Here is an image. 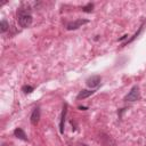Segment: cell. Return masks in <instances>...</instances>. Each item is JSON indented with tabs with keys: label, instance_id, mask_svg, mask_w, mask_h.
<instances>
[{
	"label": "cell",
	"instance_id": "obj_1",
	"mask_svg": "<svg viewBox=\"0 0 146 146\" xmlns=\"http://www.w3.org/2000/svg\"><path fill=\"white\" fill-rule=\"evenodd\" d=\"M17 22L21 25V27H30V25L32 24V14H31V8L29 7V5H22L18 9H17Z\"/></svg>",
	"mask_w": 146,
	"mask_h": 146
},
{
	"label": "cell",
	"instance_id": "obj_2",
	"mask_svg": "<svg viewBox=\"0 0 146 146\" xmlns=\"http://www.w3.org/2000/svg\"><path fill=\"white\" fill-rule=\"evenodd\" d=\"M139 99H140V91H139V87L136 84L130 89L128 95L124 97V100L125 102H137Z\"/></svg>",
	"mask_w": 146,
	"mask_h": 146
},
{
	"label": "cell",
	"instance_id": "obj_3",
	"mask_svg": "<svg viewBox=\"0 0 146 146\" xmlns=\"http://www.w3.org/2000/svg\"><path fill=\"white\" fill-rule=\"evenodd\" d=\"M87 23H89V21H88V19H82V18H79V19H75V21H72V22L67 23L66 29H67L68 31L76 30V29L81 27L82 25H84V24H87Z\"/></svg>",
	"mask_w": 146,
	"mask_h": 146
},
{
	"label": "cell",
	"instance_id": "obj_4",
	"mask_svg": "<svg viewBox=\"0 0 146 146\" xmlns=\"http://www.w3.org/2000/svg\"><path fill=\"white\" fill-rule=\"evenodd\" d=\"M100 81H102V78L99 75H92L90 78L87 79V86L90 87V88H97L99 84H100Z\"/></svg>",
	"mask_w": 146,
	"mask_h": 146
},
{
	"label": "cell",
	"instance_id": "obj_5",
	"mask_svg": "<svg viewBox=\"0 0 146 146\" xmlns=\"http://www.w3.org/2000/svg\"><path fill=\"white\" fill-rule=\"evenodd\" d=\"M30 121L33 125H36L39 123V121H40V107L39 106L33 108V111L31 113V116H30Z\"/></svg>",
	"mask_w": 146,
	"mask_h": 146
},
{
	"label": "cell",
	"instance_id": "obj_6",
	"mask_svg": "<svg viewBox=\"0 0 146 146\" xmlns=\"http://www.w3.org/2000/svg\"><path fill=\"white\" fill-rule=\"evenodd\" d=\"M96 92V89H91V90H88V89H82L79 94H78V96H76V99H86V98H88L89 96H91V95H94Z\"/></svg>",
	"mask_w": 146,
	"mask_h": 146
},
{
	"label": "cell",
	"instance_id": "obj_7",
	"mask_svg": "<svg viewBox=\"0 0 146 146\" xmlns=\"http://www.w3.org/2000/svg\"><path fill=\"white\" fill-rule=\"evenodd\" d=\"M66 113H67V104L64 103L63 105V112H62V116H60V122H59V131L60 133L64 132V123H65V117H66Z\"/></svg>",
	"mask_w": 146,
	"mask_h": 146
},
{
	"label": "cell",
	"instance_id": "obj_8",
	"mask_svg": "<svg viewBox=\"0 0 146 146\" xmlns=\"http://www.w3.org/2000/svg\"><path fill=\"white\" fill-rule=\"evenodd\" d=\"M14 136H15L16 138H18V139L24 140V141H27V140H29L27 137H26V133L24 132V130H23L22 128H16V129L14 130Z\"/></svg>",
	"mask_w": 146,
	"mask_h": 146
},
{
	"label": "cell",
	"instance_id": "obj_9",
	"mask_svg": "<svg viewBox=\"0 0 146 146\" xmlns=\"http://www.w3.org/2000/svg\"><path fill=\"white\" fill-rule=\"evenodd\" d=\"M8 29H9V24H8V22H7L6 19H2L1 23H0V31H1V33H5Z\"/></svg>",
	"mask_w": 146,
	"mask_h": 146
},
{
	"label": "cell",
	"instance_id": "obj_10",
	"mask_svg": "<svg viewBox=\"0 0 146 146\" xmlns=\"http://www.w3.org/2000/svg\"><path fill=\"white\" fill-rule=\"evenodd\" d=\"M92 9H94V3H91V2H89V3H87L86 6L82 7V10L84 13H91Z\"/></svg>",
	"mask_w": 146,
	"mask_h": 146
},
{
	"label": "cell",
	"instance_id": "obj_11",
	"mask_svg": "<svg viewBox=\"0 0 146 146\" xmlns=\"http://www.w3.org/2000/svg\"><path fill=\"white\" fill-rule=\"evenodd\" d=\"M22 90H23L25 94H31V92L34 90V88H33L32 86H27V84H25V86H23Z\"/></svg>",
	"mask_w": 146,
	"mask_h": 146
}]
</instances>
